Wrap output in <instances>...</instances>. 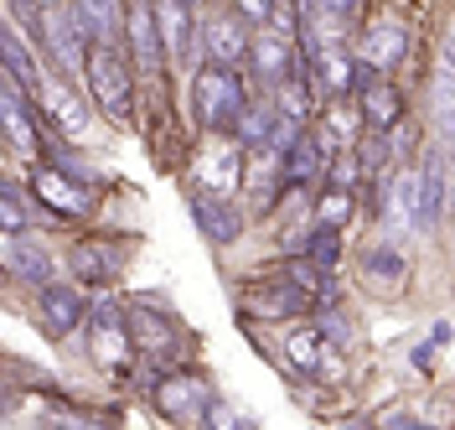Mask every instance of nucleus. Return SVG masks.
Listing matches in <instances>:
<instances>
[{"label": "nucleus", "instance_id": "obj_34", "mask_svg": "<svg viewBox=\"0 0 455 430\" xmlns=\"http://www.w3.org/2000/svg\"><path fill=\"white\" fill-rule=\"evenodd\" d=\"M394 202H398V213L419 229V172H409V176H398V192H394Z\"/></svg>", "mask_w": 455, "mask_h": 430}, {"label": "nucleus", "instance_id": "obj_29", "mask_svg": "<svg viewBox=\"0 0 455 430\" xmlns=\"http://www.w3.org/2000/svg\"><path fill=\"white\" fill-rule=\"evenodd\" d=\"M315 218L331 223V229H341V223L352 218V187H331V182H326V192L315 202Z\"/></svg>", "mask_w": 455, "mask_h": 430}, {"label": "nucleus", "instance_id": "obj_32", "mask_svg": "<svg viewBox=\"0 0 455 430\" xmlns=\"http://www.w3.org/2000/svg\"><path fill=\"white\" fill-rule=\"evenodd\" d=\"M311 259L321 264V270H326V275L337 270V259H341V239H337V229H331V223H321V229L311 233Z\"/></svg>", "mask_w": 455, "mask_h": 430}, {"label": "nucleus", "instance_id": "obj_1", "mask_svg": "<svg viewBox=\"0 0 455 430\" xmlns=\"http://www.w3.org/2000/svg\"><path fill=\"white\" fill-rule=\"evenodd\" d=\"M192 110H197L202 130H238L243 110H249V93L238 84V73L223 62H207L192 78Z\"/></svg>", "mask_w": 455, "mask_h": 430}, {"label": "nucleus", "instance_id": "obj_22", "mask_svg": "<svg viewBox=\"0 0 455 430\" xmlns=\"http://www.w3.org/2000/svg\"><path fill=\"white\" fill-rule=\"evenodd\" d=\"M440 207H445V156H429L419 172V229L440 223Z\"/></svg>", "mask_w": 455, "mask_h": 430}, {"label": "nucleus", "instance_id": "obj_36", "mask_svg": "<svg viewBox=\"0 0 455 430\" xmlns=\"http://www.w3.org/2000/svg\"><path fill=\"white\" fill-rule=\"evenodd\" d=\"M202 426H207V430H238V426H243V415H238L233 404L212 400V404H207V420H202Z\"/></svg>", "mask_w": 455, "mask_h": 430}, {"label": "nucleus", "instance_id": "obj_42", "mask_svg": "<svg viewBox=\"0 0 455 430\" xmlns=\"http://www.w3.org/2000/svg\"><path fill=\"white\" fill-rule=\"evenodd\" d=\"M42 5H57V0H42Z\"/></svg>", "mask_w": 455, "mask_h": 430}, {"label": "nucleus", "instance_id": "obj_30", "mask_svg": "<svg viewBox=\"0 0 455 430\" xmlns=\"http://www.w3.org/2000/svg\"><path fill=\"white\" fill-rule=\"evenodd\" d=\"M363 270H368V280H378V286H398V280L409 275V264H403L394 249H372V255L363 259Z\"/></svg>", "mask_w": 455, "mask_h": 430}, {"label": "nucleus", "instance_id": "obj_27", "mask_svg": "<svg viewBox=\"0 0 455 430\" xmlns=\"http://www.w3.org/2000/svg\"><path fill=\"white\" fill-rule=\"evenodd\" d=\"M275 119H280V104H269V99H249V110H243V125H238V135H243V145L269 141Z\"/></svg>", "mask_w": 455, "mask_h": 430}, {"label": "nucleus", "instance_id": "obj_18", "mask_svg": "<svg viewBox=\"0 0 455 430\" xmlns=\"http://www.w3.org/2000/svg\"><path fill=\"white\" fill-rule=\"evenodd\" d=\"M5 264H11V275L27 280V286H47V280H52V255H47L42 244L21 239V233H5Z\"/></svg>", "mask_w": 455, "mask_h": 430}, {"label": "nucleus", "instance_id": "obj_6", "mask_svg": "<svg viewBox=\"0 0 455 430\" xmlns=\"http://www.w3.org/2000/svg\"><path fill=\"white\" fill-rule=\"evenodd\" d=\"M156 410L166 415V420H176V426H202L207 420V404H212V389L202 384V378H161L156 384Z\"/></svg>", "mask_w": 455, "mask_h": 430}, {"label": "nucleus", "instance_id": "obj_26", "mask_svg": "<svg viewBox=\"0 0 455 430\" xmlns=\"http://www.w3.org/2000/svg\"><path fill=\"white\" fill-rule=\"evenodd\" d=\"M42 104L52 110V119L62 125V130H68V135H78V130L88 125V104L78 99V93H68V88H52V93H47Z\"/></svg>", "mask_w": 455, "mask_h": 430}, {"label": "nucleus", "instance_id": "obj_9", "mask_svg": "<svg viewBox=\"0 0 455 430\" xmlns=\"http://www.w3.org/2000/svg\"><path fill=\"white\" fill-rule=\"evenodd\" d=\"M36 321L47 337H68L78 332V321H88V301L78 296V286H47L36 290Z\"/></svg>", "mask_w": 455, "mask_h": 430}, {"label": "nucleus", "instance_id": "obj_11", "mask_svg": "<svg viewBox=\"0 0 455 430\" xmlns=\"http://www.w3.org/2000/svg\"><path fill=\"white\" fill-rule=\"evenodd\" d=\"M249 31H243V21L238 16H207L202 21V53L212 62H223V68H238V62L249 58Z\"/></svg>", "mask_w": 455, "mask_h": 430}, {"label": "nucleus", "instance_id": "obj_14", "mask_svg": "<svg viewBox=\"0 0 455 430\" xmlns=\"http://www.w3.org/2000/svg\"><path fill=\"white\" fill-rule=\"evenodd\" d=\"M249 62H254V73L264 84L280 88L295 78V42L280 37V31H264V37H254V47H249Z\"/></svg>", "mask_w": 455, "mask_h": 430}, {"label": "nucleus", "instance_id": "obj_21", "mask_svg": "<svg viewBox=\"0 0 455 430\" xmlns=\"http://www.w3.org/2000/svg\"><path fill=\"white\" fill-rule=\"evenodd\" d=\"M0 53H5V73H16L31 93H42V88H47V78H42V62H36V53L21 42V31H16V27L0 31Z\"/></svg>", "mask_w": 455, "mask_h": 430}, {"label": "nucleus", "instance_id": "obj_35", "mask_svg": "<svg viewBox=\"0 0 455 430\" xmlns=\"http://www.w3.org/2000/svg\"><path fill=\"white\" fill-rule=\"evenodd\" d=\"M357 161H363V172H378V166L388 161V145H383V130H372L368 141L357 145Z\"/></svg>", "mask_w": 455, "mask_h": 430}, {"label": "nucleus", "instance_id": "obj_5", "mask_svg": "<svg viewBox=\"0 0 455 430\" xmlns=\"http://www.w3.org/2000/svg\"><path fill=\"white\" fill-rule=\"evenodd\" d=\"M124 37H130V58L145 73H161L166 58V42H161V21H156V0H130L124 5Z\"/></svg>", "mask_w": 455, "mask_h": 430}, {"label": "nucleus", "instance_id": "obj_15", "mask_svg": "<svg viewBox=\"0 0 455 430\" xmlns=\"http://www.w3.org/2000/svg\"><path fill=\"white\" fill-rule=\"evenodd\" d=\"M326 172H331V156H326L321 135L306 130V135L295 141V150L284 156V182H290V187H315V182H326Z\"/></svg>", "mask_w": 455, "mask_h": 430}, {"label": "nucleus", "instance_id": "obj_20", "mask_svg": "<svg viewBox=\"0 0 455 430\" xmlns=\"http://www.w3.org/2000/svg\"><path fill=\"white\" fill-rule=\"evenodd\" d=\"M130 332H135V353H145V358H171V353H176L171 321L156 316L150 306H130Z\"/></svg>", "mask_w": 455, "mask_h": 430}, {"label": "nucleus", "instance_id": "obj_13", "mask_svg": "<svg viewBox=\"0 0 455 430\" xmlns=\"http://www.w3.org/2000/svg\"><path fill=\"white\" fill-rule=\"evenodd\" d=\"M156 21H161L166 58L171 62H187L192 42H202V27H192V5H187V0H156Z\"/></svg>", "mask_w": 455, "mask_h": 430}, {"label": "nucleus", "instance_id": "obj_39", "mask_svg": "<svg viewBox=\"0 0 455 430\" xmlns=\"http://www.w3.org/2000/svg\"><path fill=\"white\" fill-rule=\"evenodd\" d=\"M445 68H455V31H451V47H445Z\"/></svg>", "mask_w": 455, "mask_h": 430}, {"label": "nucleus", "instance_id": "obj_25", "mask_svg": "<svg viewBox=\"0 0 455 430\" xmlns=\"http://www.w3.org/2000/svg\"><path fill=\"white\" fill-rule=\"evenodd\" d=\"M357 78H363V73L352 68V58H347V53H337V47H331V53H321V84H326V93L347 99Z\"/></svg>", "mask_w": 455, "mask_h": 430}, {"label": "nucleus", "instance_id": "obj_7", "mask_svg": "<svg viewBox=\"0 0 455 430\" xmlns=\"http://www.w3.org/2000/svg\"><path fill=\"white\" fill-rule=\"evenodd\" d=\"M243 187H249V202H254V213H269L275 207V192L284 187V150L269 141L249 145V156H243Z\"/></svg>", "mask_w": 455, "mask_h": 430}, {"label": "nucleus", "instance_id": "obj_8", "mask_svg": "<svg viewBox=\"0 0 455 430\" xmlns=\"http://www.w3.org/2000/svg\"><path fill=\"white\" fill-rule=\"evenodd\" d=\"M243 312L249 316H269V321H284V316H300V312H311V296L295 286L290 275H275V280H264V286H243Z\"/></svg>", "mask_w": 455, "mask_h": 430}, {"label": "nucleus", "instance_id": "obj_19", "mask_svg": "<svg viewBox=\"0 0 455 430\" xmlns=\"http://www.w3.org/2000/svg\"><path fill=\"white\" fill-rule=\"evenodd\" d=\"M363 68H372V73H394L398 62L409 58V31L398 27H372L368 37H363Z\"/></svg>", "mask_w": 455, "mask_h": 430}, {"label": "nucleus", "instance_id": "obj_28", "mask_svg": "<svg viewBox=\"0 0 455 430\" xmlns=\"http://www.w3.org/2000/svg\"><path fill=\"white\" fill-rule=\"evenodd\" d=\"M321 337H326V332H321ZM321 337H315V332H290V337H284V353H290V363H295V369H306V373H321V358H326V353H321Z\"/></svg>", "mask_w": 455, "mask_h": 430}, {"label": "nucleus", "instance_id": "obj_31", "mask_svg": "<svg viewBox=\"0 0 455 430\" xmlns=\"http://www.w3.org/2000/svg\"><path fill=\"white\" fill-rule=\"evenodd\" d=\"M284 275H290V280H295V286L306 290V296H326V270H321V264H315V259H290V264H284Z\"/></svg>", "mask_w": 455, "mask_h": 430}, {"label": "nucleus", "instance_id": "obj_12", "mask_svg": "<svg viewBox=\"0 0 455 430\" xmlns=\"http://www.w3.org/2000/svg\"><path fill=\"white\" fill-rule=\"evenodd\" d=\"M27 93H31V88L21 84L16 73H5L0 119H5V135H11V145H16L21 156H36V150H42V141H36V125H31V115H27Z\"/></svg>", "mask_w": 455, "mask_h": 430}, {"label": "nucleus", "instance_id": "obj_37", "mask_svg": "<svg viewBox=\"0 0 455 430\" xmlns=\"http://www.w3.org/2000/svg\"><path fill=\"white\" fill-rule=\"evenodd\" d=\"M243 21H275V0H238Z\"/></svg>", "mask_w": 455, "mask_h": 430}, {"label": "nucleus", "instance_id": "obj_40", "mask_svg": "<svg viewBox=\"0 0 455 430\" xmlns=\"http://www.w3.org/2000/svg\"><path fill=\"white\" fill-rule=\"evenodd\" d=\"M104 5H114V11H124V5H130V0H104Z\"/></svg>", "mask_w": 455, "mask_h": 430}, {"label": "nucleus", "instance_id": "obj_41", "mask_svg": "<svg viewBox=\"0 0 455 430\" xmlns=\"http://www.w3.org/2000/svg\"><path fill=\"white\" fill-rule=\"evenodd\" d=\"M187 5H192V11H202V5H207V0H187Z\"/></svg>", "mask_w": 455, "mask_h": 430}, {"label": "nucleus", "instance_id": "obj_33", "mask_svg": "<svg viewBox=\"0 0 455 430\" xmlns=\"http://www.w3.org/2000/svg\"><path fill=\"white\" fill-rule=\"evenodd\" d=\"M0 229H5V233H27V202H21L16 187H5V192H0Z\"/></svg>", "mask_w": 455, "mask_h": 430}, {"label": "nucleus", "instance_id": "obj_4", "mask_svg": "<svg viewBox=\"0 0 455 430\" xmlns=\"http://www.w3.org/2000/svg\"><path fill=\"white\" fill-rule=\"evenodd\" d=\"M42 47H47V58L57 62V73H78V62H88V37L78 31V21H73V5L68 11H57V5H47L42 11Z\"/></svg>", "mask_w": 455, "mask_h": 430}, {"label": "nucleus", "instance_id": "obj_16", "mask_svg": "<svg viewBox=\"0 0 455 430\" xmlns=\"http://www.w3.org/2000/svg\"><path fill=\"white\" fill-rule=\"evenodd\" d=\"M68 259H73V275L84 286H109L114 275H119V249H114L109 239H78Z\"/></svg>", "mask_w": 455, "mask_h": 430}, {"label": "nucleus", "instance_id": "obj_2", "mask_svg": "<svg viewBox=\"0 0 455 430\" xmlns=\"http://www.w3.org/2000/svg\"><path fill=\"white\" fill-rule=\"evenodd\" d=\"M84 68H88V93H93V104H99L114 125L130 119V104H135V68L114 53V42H93Z\"/></svg>", "mask_w": 455, "mask_h": 430}, {"label": "nucleus", "instance_id": "obj_38", "mask_svg": "<svg viewBox=\"0 0 455 430\" xmlns=\"http://www.w3.org/2000/svg\"><path fill=\"white\" fill-rule=\"evenodd\" d=\"M315 5H321L326 16H352V11H357L363 0H315Z\"/></svg>", "mask_w": 455, "mask_h": 430}, {"label": "nucleus", "instance_id": "obj_17", "mask_svg": "<svg viewBox=\"0 0 455 430\" xmlns=\"http://www.w3.org/2000/svg\"><path fill=\"white\" fill-rule=\"evenodd\" d=\"M192 218H197V229L207 233L212 244H223V249L238 244V233H243V218H238L218 192H197V198H192Z\"/></svg>", "mask_w": 455, "mask_h": 430}, {"label": "nucleus", "instance_id": "obj_3", "mask_svg": "<svg viewBox=\"0 0 455 430\" xmlns=\"http://www.w3.org/2000/svg\"><path fill=\"white\" fill-rule=\"evenodd\" d=\"M88 347L104 369H124L135 353V332H130V312L119 306H93L88 312Z\"/></svg>", "mask_w": 455, "mask_h": 430}, {"label": "nucleus", "instance_id": "obj_24", "mask_svg": "<svg viewBox=\"0 0 455 430\" xmlns=\"http://www.w3.org/2000/svg\"><path fill=\"white\" fill-rule=\"evenodd\" d=\"M36 192L52 202L57 213H84V207H88L84 187H78V182H68V176H57V172H36Z\"/></svg>", "mask_w": 455, "mask_h": 430}, {"label": "nucleus", "instance_id": "obj_10", "mask_svg": "<svg viewBox=\"0 0 455 430\" xmlns=\"http://www.w3.org/2000/svg\"><path fill=\"white\" fill-rule=\"evenodd\" d=\"M357 110H363L368 130H394L398 119H403V93L394 84H383V78H372V68H363V78H357Z\"/></svg>", "mask_w": 455, "mask_h": 430}, {"label": "nucleus", "instance_id": "obj_23", "mask_svg": "<svg viewBox=\"0 0 455 430\" xmlns=\"http://www.w3.org/2000/svg\"><path fill=\"white\" fill-rule=\"evenodd\" d=\"M202 182L212 192H233V187H243V161L233 150H207L202 156Z\"/></svg>", "mask_w": 455, "mask_h": 430}]
</instances>
